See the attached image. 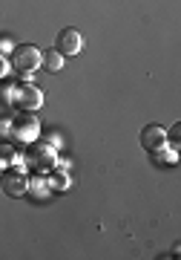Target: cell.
Instances as JSON below:
<instances>
[{
	"mask_svg": "<svg viewBox=\"0 0 181 260\" xmlns=\"http://www.w3.org/2000/svg\"><path fill=\"white\" fill-rule=\"evenodd\" d=\"M23 159H26L32 168H37V171H52L55 162H58L52 145H49V142H37V139L26 145V153H23Z\"/></svg>",
	"mask_w": 181,
	"mask_h": 260,
	"instance_id": "3",
	"label": "cell"
},
{
	"mask_svg": "<svg viewBox=\"0 0 181 260\" xmlns=\"http://www.w3.org/2000/svg\"><path fill=\"white\" fill-rule=\"evenodd\" d=\"M150 153H153V159L158 162V165H164V162H167V165H175V162H178V153H175V148L167 150V145H161L158 150H150Z\"/></svg>",
	"mask_w": 181,
	"mask_h": 260,
	"instance_id": "9",
	"label": "cell"
},
{
	"mask_svg": "<svg viewBox=\"0 0 181 260\" xmlns=\"http://www.w3.org/2000/svg\"><path fill=\"white\" fill-rule=\"evenodd\" d=\"M0 185L9 197H26L29 194V177L26 171H20V168H9V171H3L0 174Z\"/></svg>",
	"mask_w": 181,
	"mask_h": 260,
	"instance_id": "4",
	"label": "cell"
},
{
	"mask_svg": "<svg viewBox=\"0 0 181 260\" xmlns=\"http://www.w3.org/2000/svg\"><path fill=\"white\" fill-rule=\"evenodd\" d=\"M37 133H40V121H37V116H29V110H20V116H15L9 124V136L23 145L35 142Z\"/></svg>",
	"mask_w": 181,
	"mask_h": 260,
	"instance_id": "2",
	"label": "cell"
},
{
	"mask_svg": "<svg viewBox=\"0 0 181 260\" xmlns=\"http://www.w3.org/2000/svg\"><path fill=\"white\" fill-rule=\"evenodd\" d=\"M0 159H6V165H9V162H15V159H18V153H15L9 145H0Z\"/></svg>",
	"mask_w": 181,
	"mask_h": 260,
	"instance_id": "12",
	"label": "cell"
},
{
	"mask_svg": "<svg viewBox=\"0 0 181 260\" xmlns=\"http://www.w3.org/2000/svg\"><path fill=\"white\" fill-rule=\"evenodd\" d=\"M49 174H52V182H55V188H58V191H64L66 185H69V179H66V174H61V171H49Z\"/></svg>",
	"mask_w": 181,
	"mask_h": 260,
	"instance_id": "11",
	"label": "cell"
},
{
	"mask_svg": "<svg viewBox=\"0 0 181 260\" xmlns=\"http://www.w3.org/2000/svg\"><path fill=\"white\" fill-rule=\"evenodd\" d=\"M9 124H12V121L3 119V121H0V130H3V133H9Z\"/></svg>",
	"mask_w": 181,
	"mask_h": 260,
	"instance_id": "14",
	"label": "cell"
},
{
	"mask_svg": "<svg viewBox=\"0 0 181 260\" xmlns=\"http://www.w3.org/2000/svg\"><path fill=\"white\" fill-rule=\"evenodd\" d=\"M141 148L147 150H158L161 145H167V130L161 127V124H147V127H141Z\"/></svg>",
	"mask_w": 181,
	"mask_h": 260,
	"instance_id": "7",
	"label": "cell"
},
{
	"mask_svg": "<svg viewBox=\"0 0 181 260\" xmlns=\"http://www.w3.org/2000/svg\"><path fill=\"white\" fill-rule=\"evenodd\" d=\"M40 67L49 70V73H61L64 70V55L58 49H46V52H40Z\"/></svg>",
	"mask_w": 181,
	"mask_h": 260,
	"instance_id": "8",
	"label": "cell"
},
{
	"mask_svg": "<svg viewBox=\"0 0 181 260\" xmlns=\"http://www.w3.org/2000/svg\"><path fill=\"white\" fill-rule=\"evenodd\" d=\"M12 70L18 75H32L40 70V49L32 47V44H20V47L12 49Z\"/></svg>",
	"mask_w": 181,
	"mask_h": 260,
	"instance_id": "1",
	"label": "cell"
},
{
	"mask_svg": "<svg viewBox=\"0 0 181 260\" xmlns=\"http://www.w3.org/2000/svg\"><path fill=\"white\" fill-rule=\"evenodd\" d=\"M6 70H9V64H6V58H3V55H0V75H3V73H6Z\"/></svg>",
	"mask_w": 181,
	"mask_h": 260,
	"instance_id": "13",
	"label": "cell"
},
{
	"mask_svg": "<svg viewBox=\"0 0 181 260\" xmlns=\"http://www.w3.org/2000/svg\"><path fill=\"white\" fill-rule=\"evenodd\" d=\"M55 49L61 52V55H78L83 49V38H81V32L78 29H72V26H66V29H61L58 32V41H55Z\"/></svg>",
	"mask_w": 181,
	"mask_h": 260,
	"instance_id": "5",
	"label": "cell"
},
{
	"mask_svg": "<svg viewBox=\"0 0 181 260\" xmlns=\"http://www.w3.org/2000/svg\"><path fill=\"white\" fill-rule=\"evenodd\" d=\"M15 104H18L20 110H37L40 104H43V93L37 90L35 84H20L18 90H15Z\"/></svg>",
	"mask_w": 181,
	"mask_h": 260,
	"instance_id": "6",
	"label": "cell"
},
{
	"mask_svg": "<svg viewBox=\"0 0 181 260\" xmlns=\"http://www.w3.org/2000/svg\"><path fill=\"white\" fill-rule=\"evenodd\" d=\"M178 136H181V124H172V127L167 130V142H170V145H172L175 150H178V145H181Z\"/></svg>",
	"mask_w": 181,
	"mask_h": 260,
	"instance_id": "10",
	"label": "cell"
}]
</instances>
